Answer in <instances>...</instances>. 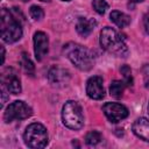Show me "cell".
I'll return each mask as SVG.
<instances>
[{"label": "cell", "instance_id": "obj_1", "mask_svg": "<svg viewBox=\"0 0 149 149\" xmlns=\"http://www.w3.org/2000/svg\"><path fill=\"white\" fill-rule=\"evenodd\" d=\"M24 20L23 14L17 8L1 9L0 30L1 38L7 43H14L22 36V22Z\"/></svg>", "mask_w": 149, "mask_h": 149}, {"label": "cell", "instance_id": "obj_2", "mask_svg": "<svg viewBox=\"0 0 149 149\" xmlns=\"http://www.w3.org/2000/svg\"><path fill=\"white\" fill-rule=\"evenodd\" d=\"M63 52L71 61V63L79 70L88 71L93 68L94 58H93L92 52L87 48H85L80 44L70 42L64 45Z\"/></svg>", "mask_w": 149, "mask_h": 149}, {"label": "cell", "instance_id": "obj_3", "mask_svg": "<svg viewBox=\"0 0 149 149\" xmlns=\"http://www.w3.org/2000/svg\"><path fill=\"white\" fill-rule=\"evenodd\" d=\"M100 45L109 54H113L119 57H126L128 54V48L126 45L125 38L111 27H105L101 30Z\"/></svg>", "mask_w": 149, "mask_h": 149}, {"label": "cell", "instance_id": "obj_4", "mask_svg": "<svg viewBox=\"0 0 149 149\" xmlns=\"http://www.w3.org/2000/svg\"><path fill=\"white\" fill-rule=\"evenodd\" d=\"M62 120L63 123L70 129H80L84 125V115L81 107L77 101L70 100L65 102L62 109Z\"/></svg>", "mask_w": 149, "mask_h": 149}, {"label": "cell", "instance_id": "obj_5", "mask_svg": "<svg viewBox=\"0 0 149 149\" xmlns=\"http://www.w3.org/2000/svg\"><path fill=\"white\" fill-rule=\"evenodd\" d=\"M23 140L26 146L29 148L38 149L43 148L48 144V133L43 125L41 123H31L26 128L23 134Z\"/></svg>", "mask_w": 149, "mask_h": 149}, {"label": "cell", "instance_id": "obj_6", "mask_svg": "<svg viewBox=\"0 0 149 149\" xmlns=\"http://www.w3.org/2000/svg\"><path fill=\"white\" fill-rule=\"evenodd\" d=\"M33 114L31 108L24 101H14L12 102L5 111L3 119L6 122H10L14 120H23L29 118Z\"/></svg>", "mask_w": 149, "mask_h": 149}, {"label": "cell", "instance_id": "obj_7", "mask_svg": "<svg viewBox=\"0 0 149 149\" xmlns=\"http://www.w3.org/2000/svg\"><path fill=\"white\" fill-rule=\"evenodd\" d=\"M1 83L7 88L8 92L13 94H19L21 92V81L17 77V73L14 69L7 68L2 71L1 74Z\"/></svg>", "mask_w": 149, "mask_h": 149}, {"label": "cell", "instance_id": "obj_8", "mask_svg": "<svg viewBox=\"0 0 149 149\" xmlns=\"http://www.w3.org/2000/svg\"><path fill=\"white\" fill-rule=\"evenodd\" d=\"M102 111L111 122H119L128 116V109L118 102H106L102 106Z\"/></svg>", "mask_w": 149, "mask_h": 149}, {"label": "cell", "instance_id": "obj_9", "mask_svg": "<svg viewBox=\"0 0 149 149\" xmlns=\"http://www.w3.org/2000/svg\"><path fill=\"white\" fill-rule=\"evenodd\" d=\"M86 93L91 99L100 100L105 97V90L102 86V78L94 76L91 77L86 83Z\"/></svg>", "mask_w": 149, "mask_h": 149}, {"label": "cell", "instance_id": "obj_10", "mask_svg": "<svg viewBox=\"0 0 149 149\" xmlns=\"http://www.w3.org/2000/svg\"><path fill=\"white\" fill-rule=\"evenodd\" d=\"M49 50V40L43 31H37L34 35V51L37 61H42L43 57L48 54Z\"/></svg>", "mask_w": 149, "mask_h": 149}, {"label": "cell", "instance_id": "obj_11", "mask_svg": "<svg viewBox=\"0 0 149 149\" xmlns=\"http://www.w3.org/2000/svg\"><path fill=\"white\" fill-rule=\"evenodd\" d=\"M133 133L143 141L149 142V120L146 118H139L133 123Z\"/></svg>", "mask_w": 149, "mask_h": 149}, {"label": "cell", "instance_id": "obj_12", "mask_svg": "<svg viewBox=\"0 0 149 149\" xmlns=\"http://www.w3.org/2000/svg\"><path fill=\"white\" fill-rule=\"evenodd\" d=\"M95 26H97L95 20H93L91 17H79L77 21V24H76V29L79 35L86 37L93 31Z\"/></svg>", "mask_w": 149, "mask_h": 149}, {"label": "cell", "instance_id": "obj_13", "mask_svg": "<svg viewBox=\"0 0 149 149\" xmlns=\"http://www.w3.org/2000/svg\"><path fill=\"white\" fill-rule=\"evenodd\" d=\"M48 78L50 80L51 84L54 85H63L65 84L69 78H70V74L66 70L64 69H61V68H52L49 73H48Z\"/></svg>", "mask_w": 149, "mask_h": 149}, {"label": "cell", "instance_id": "obj_14", "mask_svg": "<svg viewBox=\"0 0 149 149\" xmlns=\"http://www.w3.org/2000/svg\"><path fill=\"white\" fill-rule=\"evenodd\" d=\"M109 17H111V20H112L118 27H120V28L127 27V26L130 23V17H129L127 14H125V13H122V12H119V10H113V12L111 13Z\"/></svg>", "mask_w": 149, "mask_h": 149}, {"label": "cell", "instance_id": "obj_15", "mask_svg": "<svg viewBox=\"0 0 149 149\" xmlns=\"http://www.w3.org/2000/svg\"><path fill=\"white\" fill-rule=\"evenodd\" d=\"M125 81L121 80H113L109 86V91H111V95H113L114 98H121L123 94V90H125Z\"/></svg>", "mask_w": 149, "mask_h": 149}, {"label": "cell", "instance_id": "obj_16", "mask_svg": "<svg viewBox=\"0 0 149 149\" xmlns=\"http://www.w3.org/2000/svg\"><path fill=\"white\" fill-rule=\"evenodd\" d=\"M21 65H22L23 70H24L28 74H30V76H33V74H34L35 66H34L33 62L30 61L29 55H27L26 52H22V56H21Z\"/></svg>", "mask_w": 149, "mask_h": 149}, {"label": "cell", "instance_id": "obj_17", "mask_svg": "<svg viewBox=\"0 0 149 149\" xmlns=\"http://www.w3.org/2000/svg\"><path fill=\"white\" fill-rule=\"evenodd\" d=\"M102 140V136L99 132L97 130H93V132H90L88 134H86L85 136V142L88 144V146H95L98 144L100 141Z\"/></svg>", "mask_w": 149, "mask_h": 149}, {"label": "cell", "instance_id": "obj_18", "mask_svg": "<svg viewBox=\"0 0 149 149\" xmlns=\"http://www.w3.org/2000/svg\"><path fill=\"white\" fill-rule=\"evenodd\" d=\"M92 6L94 8V10L98 14H104L106 12V9L108 8V5L105 0H93L92 1Z\"/></svg>", "mask_w": 149, "mask_h": 149}, {"label": "cell", "instance_id": "obj_19", "mask_svg": "<svg viewBox=\"0 0 149 149\" xmlns=\"http://www.w3.org/2000/svg\"><path fill=\"white\" fill-rule=\"evenodd\" d=\"M29 14H30V16H31L34 20H36V21L43 19V16H44L43 9H42L41 7H38V6H31V7H30V10H29Z\"/></svg>", "mask_w": 149, "mask_h": 149}, {"label": "cell", "instance_id": "obj_20", "mask_svg": "<svg viewBox=\"0 0 149 149\" xmlns=\"http://www.w3.org/2000/svg\"><path fill=\"white\" fill-rule=\"evenodd\" d=\"M120 71H121V73L123 74V78H125V84L126 85H132L133 84V78H132V71H130V69H129V66L128 65H123L121 69H120Z\"/></svg>", "mask_w": 149, "mask_h": 149}, {"label": "cell", "instance_id": "obj_21", "mask_svg": "<svg viewBox=\"0 0 149 149\" xmlns=\"http://www.w3.org/2000/svg\"><path fill=\"white\" fill-rule=\"evenodd\" d=\"M142 73H143V79H144V86L149 88V64L143 66Z\"/></svg>", "mask_w": 149, "mask_h": 149}, {"label": "cell", "instance_id": "obj_22", "mask_svg": "<svg viewBox=\"0 0 149 149\" xmlns=\"http://www.w3.org/2000/svg\"><path fill=\"white\" fill-rule=\"evenodd\" d=\"M143 24H144L146 31L149 34V12H147L146 15H144V17H143Z\"/></svg>", "mask_w": 149, "mask_h": 149}, {"label": "cell", "instance_id": "obj_23", "mask_svg": "<svg viewBox=\"0 0 149 149\" xmlns=\"http://www.w3.org/2000/svg\"><path fill=\"white\" fill-rule=\"evenodd\" d=\"M1 52H2V56H1V63L3 64V62H5V49H3V47H1Z\"/></svg>", "mask_w": 149, "mask_h": 149}, {"label": "cell", "instance_id": "obj_24", "mask_svg": "<svg viewBox=\"0 0 149 149\" xmlns=\"http://www.w3.org/2000/svg\"><path fill=\"white\" fill-rule=\"evenodd\" d=\"M129 1H132V2H142L143 0H129Z\"/></svg>", "mask_w": 149, "mask_h": 149}, {"label": "cell", "instance_id": "obj_25", "mask_svg": "<svg viewBox=\"0 0 149 149\" xmlns=\"http://www.w3.org/2000/svg\"><path fill=\"white\" fill-rule=\"evenodd\" d=\"M41 1H43V2H49V1H51V0H41Z\"/></svg>", "mask_w": 149, "mask_h": 149}, {"label": "cell", "instance_id": "obj_26", "mask_svg": "<svg viewBox=\"0 0 149 149\" xmlns=\"http://www.w3.org/2000/svg\"><path fill=\"white\" fill-rule=\"evenodd\" d=\"M22 1H29V0H22Z\"/></svg>", "mask_w": 149, "mask_h": 149}, {"label": "cell", "instance_id": "obj_27", "mask_svg": "<svg viewBox=\"0 0 149 149\" xmlns=\"http://www.w3.org/2000/svg\"><path fill=\"white\" fill-rule=\"evenodd\" d=\"M63 1H70V0H63Z\"/></svg>", "mask_w": 149, "mask_h": 149}, {"label": "cell", "instance_id": "obj_28", "mask_svg": "<svg viewBox=\"0 0 149 149\" xmlns=\"http://www.w3.org/2000/svg\"><path fill=\"white\" fill-rule=\"evenodd\" d=\"M148 111H149V106H148Z\"/></svg>", "mask_w": 149, "mask_h": 149}]
</instances>
